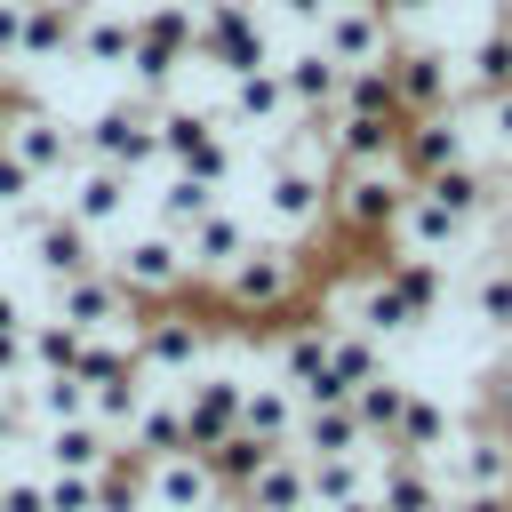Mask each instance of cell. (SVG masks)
<instances>
[{"label":"cell","mask_w":512,"mask_h":512,"mask_svg":"<svg viewBox=\"0 0 512 512\" xmlns=\"http://www.w3.org/2000/svg\"><path fill=\"white\" fill-rule=\"evenodd\" d=\"M320 280V256L304 240H280V232H256L216 280H200V296L224 312V320H288V304Z\"/></svg>","instance_id":"obj_1"},{"label":"cell","mask_w":512,"mask_h":512,"mask_svg":"<svg viewBox=\"0 0 512 512\" xmlns=\"http://www.w3.org/2000/svg\"><path fill=\"white\" fill-rule=\"evenodd\" d=\"M128 352H136L144 384H168V392H176L184 376H200L208 360H224V320H208V304H200V288H192V296H176V304H152V320H136Z\"/></svg>","instance_id":"obj_2"},{"label":"cell","mask_w":512,"mask_h":512,"mask_svg":"<svg viewBox=\"0 0 512 512\" xmlns=\"http://www.w3.org/2000/svg\"><path fill=\"white\" fill-rule=\"evenodd\" d=\"M400 192H408V176L392 160H336L328 168V232L352 248H384Z\"/></svg>","instance_id":"obj_3"},{"label":"cell","mask_w":512,"mask_h":512,"mask_svg":"<svg viewBox=\"0 0 512 512\" xmlns=\"http://www.w3.org/2000/svg\"><path fill=\"white\" fill-rule=\"evenodd\" d=\"M280 48H272V16L264 0H200V24H192V64H208L216 80H240V72H264Z\"/></svg>","instance_id":"obj_4"},{"label":"cell","mask_w":512,"mask_h":512,"mask_svg":"<svg viewBox=\"0 0 512 512\" xmlns=\"http://www.w3.org/2000/svg\"><path fill=\"white\" fill-rule=\"evenodd\" d=\"M0 152H8L32 184H64V176L80 168V128H72L56 104L0 96Z\"/></svg>","instance_id":"obj_5"},{"label":"cell","mask_w":512,"mask_h":512,"mask_svg":"<svg viewBox=\"0 0 512 512\" xmlns=\"http://www.w3.org/2000/svg\"><path fill=\"white\" fill-rule=\"evenodd\" d=\"M152 112H160V96H112V104H96V112H80L72 128H80V152L88 160H104V168H120V176H152L160 168V136H152Z\"/></svg>","instance_id":"obj_6"},{"label":"cell","mask_w":512,"mask_h":512,"mask_svg":"<svg viewBox=\"0 0 512 512\" xmlns=\"http://www.w3.org/2000/svg\"><path fill=\"white\" fill-rule=\"evenodd\" d=\"M192 24H200V0H144L136 8V48H128L136 96H168L176 88V72L192 64Z\"/></svg>","instance_id":"obj_7"},{"label":"cell","mask_w":512,"mask_h":512,"mask_svg":"<svg viewBox=\"0 0 512 512\" xmlns=\"http://www.w3.org/2000/svg\"><path fill=\"white\" fill-rule=\"evenodd\" d=\"M104 272L152 312V304H176V296H192L200 280H192V264H184V240L176 232H160V224H144V232H128L120 248H104Z\"/></svg>","instance_id":"obj_8"},{"label":"cell","mask_w":512,"mask_h":512,"mask_svg":"<svg viewBox=\"0 0 512 512\" xmlns=\"http://www.w3.org/2000/svg\"><path fill=\"white\" fill-rule=\"evenodd\" d=\"M48 296H56V320H64L72 336H120V344H128V336H136V320H144V304H136L104 264H96V272H80V280H56Z\"/></svg>","instance_id":"obj_9"},{"label":"cell","mask_w":512,"mask_h":512,"mask_svg":"<svg viewBox=\"0 0 512 512\" xmlns=\"http://www.w3.org/2000/svg\"><path fill=\"white\" fill-rule=\"evenodd\" d=\"M384 80H392L400 112H448V104L464 96V88H456V56L432 48V40H408V32H392V48H384Z\"/></svg>","instance_id":"obj_10"},{"label":"cell","mask_w":512,"mask_h":512,"mask_svg":"<svg viewBox=\"0 0 512 512\" xmlns=\"http://www.w3.org/2000/svg\"><path fill=\"white\" fill-rule=\"evenodd\" d=\"M448 496H504L512 504V440L504 432H480V424H456V440L432 456Z\"/></svg>","instance_id":"obj_11"},{"label":"cell","mask_w":512,"mask_h":512,"mask_svg":"<svg viewBox=\"0 0 512 512\" xmlns=\"http://www.w3.org/2000/svg\"><path fill=\"white\" fill-rule=\"evenodd\" d=\"M240 384H248V368H224V360H208L200 376H184L176 384V400H184V440L208 456L224 432H240Z\"/></svg>","instance_id":"obj_12"},{"label":"cell","mask_w":512,"mask_h":512,"mask_svg":"<svg viewBox=\"0 0 512 512\" xmlns=\"http://www.w3.org/2000/svg\"><path fill=\"white\" fill-rule=\"evenodd\" d=\"M392 16L376 8V0H328L320 8V24H312V40L344 64V72H360V64H384V48H392Z\"/></svg>","instance_id":"obj_13"},{"label":"cell","mask_w":512,"mask_h":512,"mask_svg":"<svg viewBox=\"0 0 512 512\" xmlns=\"http://www.w3.org/2000/svg\"><path fill=\"white\" fill-rule=\"evenodd\" d=\"M392 160H400V176H408V184H424V176H440V168L472 160V136H464V120H456V104H448V112H408V120H400Z\"/></svg>","instance_id":"obj_14"},{"label":"cell","mask_w":512,"mask_h":512,"mask_svg":"<svg viewBox=\"0 0 512 512\" xmlns=\"http://www.w3.org/2000/svg\"><path fill=\"white\" fill-rule=\"evenodd\" d=\"M24 256H32V272L56 288V280H80V272H96L104 264V240L80 224V216H64V208H48L32 232H24Z\"/></svg>","instance_id":"obj_15"},{"label":"cell","mask_w":512,"mask_h":512,"mask_svg":"<svg viewBox=\"0 0 512 512\" xmlns=\"http://www.w3.org/2000/svg\"><path fill=\"white\" fill-rule=\"evenodd\" d=\"M56 208H64V216H80V224L104 240V232L136 208V176H120V168H104V160H88V152H80V168H72V176H64V192H56Z\"/></svg>","instance_id":"obj_16"},{"label":"cell","mask_w":512,"mask_h":512,"mask_svg":"<svg viewBox=\"0 0 512 512\" xmlns=\"http://www.w3.org/2000/svg\"><path fill=\"white\" fill-rule=\"evenodd\" d=\"M376 512H440L448 504V480L432 456H408V448H376V480H368Z\"/></svg>","instance_id":"obj_17"},{"label":"cell","mask_w":512,"mask_h":512,"mask_svg":"<svg viewBox=\"0 0 512 512\" xmlns=\"http://www.w3.org/2000/svg\"><path fill=\"white\" fill-rule=\"evenodd\" d=\"M256 232H264V224H256L248 208L216 200V208H208V216H192L176 240H184V264H192V280H216V272H224V264H232V256H240Z\"/></svg>","instance_id":"obj_18"},{"label":"cell","mask_w":512,"mask_h":512,"mask_svg":"<svg viewBox=\"0 0 512 512\" xmlns=\"http://www.w3.org/2000/svg\"><path fill=\"white\" fill-rule=\"evenodd\" d=\"M120 448H128V456H144V464H160V456H184V448H192V440H184V400H176L168 384H144L136 416L120 424Z\"/></svg>","instance_id":"obj_19"},{"label":"cell","mask_w":512,"mask_h":512,"mask_svg":"<svg viewBox=\"0 0 512 512\" xmlns=\"http://www.w3.org/2000/svg\"><path fill=\"white\" fill-rule=\"evenodd\" d=\"M216 112H224L232 128H256V136H272V128H288V120H296V104H288V88H280V64H264V72H240V80H224Z\"/></svg>","instance_id":"obj_20"},{"label":"cell","mask_w":512,"mask_h":512,"mask_svg":"<svg viewBox=\"0 0 512 512\" xmlns=\"http://www.w3.org/2000/svg\"><path fill=\"white\" fill-rule=\"evenodd\" d=\"M456 88H464V96L512 88V16H480V32L456 48Z\"/></svg>","instance_id":"obj_21"},{"label":"cell","mask_w":512,"mask_h":512,"mask_svg":"<svg viewBox=\"0 0 512 512\" xmlns=\"http://www.w3.org/2000/svg\"><path fill=\"white\" fill-rule=\"evenodd\" d=\"M272 64H280V88H288L296 112H336V96H344V64H336L320 40H304V48L272 56Z\"/></svg>","instance_id":"obj_22"},{"label":"cell","mask_w":512,"mask_h":512,"mask_svg":"<svg viewBox=\"0 0 512 512\" xmlns=\"http://www.w3.org/2000/svg\"><path fill=\"white\" fill-rule=\"evenodd\" d=\"M296 384H280L272 368H248V384H240V432H256V440H272V448H288L296 440Z\"/></svg>","instance_id":"obj_23"},{"label":"cell","mask_w":512,"mask_h":512,"mask_svg":"<svg viewBox=\"0 0 512 512\" xmlns=\"http://www.w3.org/2000/svg\"><path fill=\"white\" fill-rule=\"evenodd\" d=\"M32 448H40V472H104L120 440H112L96 416H72V424H40Z\"/></svg>","instance_id":"obj_24"},{"label":"cell","mask_w":512,"mask_h":512,"mask_svg":"<svg viewBox=\"0 0 512 512\" xmlns=\"http://www.w3.org/2000/svg\"><path fill=\"white\" fill-rule=\"evenodd\" d=\"M128 48H136V8L88 0V8H80V32H72V64H104V72H128Z\"/></svg>","instance_id":"obj_25"},{"label":"cell","mask_w":512,"mask_h":512,"mask_svg":"<svg viewBox=\"0 0 512 512\" xmlns=\"http://www.w3.org/2000/svg\"><path fill=\"white\" fill-rule=\"evenodd\" d=\"M456 440V408L440 400V392H424V384H408V400H400V416H392V432H384V448H408V456H440Z\"/></svg>","instance_id":"obj_26"},{"label":"cell","mask_w":512,"mask_h":512,"mask_svg":"<svg viewBox=\"0 0 512 512\" xmlns=\"http://www.w3.org/2000/svg\"><path fill=\"white\" fill-rule=\"evenodd\" d=\"M232 512H312V480H304V456L296 448H272V464L232 488Z\"/></svg>","instance_id":"obj_27"},{"label":"cell","mask_w":512,"mask_h":512,"mask_svg":"<svg viewBox=\"0 0 512 512\" xmlns=\"http://www.w3.org/2000/svg\"><path fill=\"white\" fill-rule=\"evenodd\" d=\"M296 456H360V448H376L368 432H360V416L352 408H296V440H288Z\"/></svg>","instance_id":"obj_28"},{"label":"cell","mask_w":512,"mask_h":512,"mask_svg":"<svg viewBox=\"0 0 512 512\" xmlns=\"http://www.w3.org/2000/svg\"><path fill=\"white\" fill-rule=\"evenodd\" d=\"M464 312H472V328L512 336V256H488V264L464 280Z\"/></svg>","instance_id":"obj_29"},{"label":"cell","mask_w":512,"mask_h":512,"mask_svg":"<svg viewBox=\"0 0 512 512\" xmlns=\"http://www.w3.org/2000/svg\"><path fill=\"white\" fill-rule=\"evenodd\" d=\"M304 480H312V504H352L376 480V448H360V456H304Z\"/></svg>","instance_id":"obj_30"},{"label":"cell","mask_w":512,"mask_h":512,"mask_svg":"<svg viewBox=\"0 0 512 512\" xmlns=\"http://www.w3.org/2000/svg\"><path fill=\"white\" fill-rule=\"evenodd\" d=\"M224 192L216 184H200V176H184V168H160V192H152V224L160 232H184L192 216H208Z\"/></svg>","instance_id":"obj_31"},{"label":"cell","mask_w":512,"mask_h":512,"mask_svg":"<svg viewBox=\"0 0 512 512\" xmlns=\"http://www.w3.org/2000/svg\"><path fill=\"white\" fill-rule=\"evenodd\" d=\"M400 400H408V376H400V368H384V376H368V384L352 392V416H360V432H368L376 448H384V432H392Z\"/></svg>","instance_id":"obj_32"},{"label":"cell","mask_w":512,"mask_h":512,"mask_svg":"<svg viewBox=\"0 0 512 512\" xmlns=\"http://www.w3.org/2000/svg\"><path fill=\"white\" fill-rule=\"evenodd\" d=\"M264 464H272V440H256V432H224V440L208 448V472L224 480V496H232V488H248Z\"/></svg>","instance_id":"obj_33"},{"label":"cell","mask_w":512,"mask_h":512,"mask_svg":"<svg viewBox=\"0 0 512 512\" xmlns=\"http://www.w3.org/2000/svg\"><path fill=\"white\" fill-rule=\"evenodd\" d=\"M96 512H144V456L112 448V464L96 472Z\"/></svg>","instance_id":"obj_34"},{"label":"cell","mask_w":512,"mask_h":512,"mask_svg":"<svg viewBox=\"0 0 512 512\" xmlns=\"http://www.w3.org/2000/svg\"><path fill=\"white\" fill-rule=\"evenodd\" d=\"M88 416V384L80 376H32V424H72Z\"/></svg>","instance_id":"obj_35"},{"label":"cell","mask_w":512,"mask_h":512,"mask_svg":"<svg viewBox=\"0 0 512 512\" xmlns=\"http://www.w3.org/2000/svg\"><path fill=\"white\" fill-rule=\"evenodd\" d=\"M48 512H96V472H40Z\"/></svg>","instance_id":"obj_36"},{"label":"cell","mask_w":512,"mask_h":512,"mask_svg":"<svg viewBox=\"0 0 512 512\" xmlns=\"http://www.w3.org/2000/svg\"><path fill=\"white\" fill-rule=\"evenodd\" d=\"M0 512H48V496H40V472H8V488H0Z\"/></svg>","instance_id":"obj_37"},{"label":"cell","mask_w":512,"mask_h":512,"mask_svg":"<svg viewBox=\"0 0 512 512\" xmlns=\"http://www.w3.org/2000/svg\"><path fill=\"white\" fill-rule=\"evenodd\" d=\"M32 192H48V184H32V176H24V168H16L8 152H0V216H8V208H24Z\"/></svg>","instance_id":"obj_38"},{"label":"cell","mask_w":512,"mask_h":512,"mask_svg":"<svg viewBox=\"0 0 512 512\" xmlns=\"http://www.w3.org/2000/svg\"><path fill=\"white\" fill-rule=\"evenodd\" d=\"M328 0H264V16H296V24H320Z\"/></svg>","instance_id":"obj_39"},{"label":"cell","mask_w":512,"mask_h":512,"mask_svg":"<svg viewBox=\"0 0 512 512\" xmlns=\"http://www.w3.org/2000/svg\"><path fill=\"white\" fill-rule=\"evenodd\" d=\"M376 8H384V16H392V24H416V16H432V8H440V0H376Z\"/></svg>","instance_id":"obj_40"},{"label":"cell","mask_w":512,"mask_h":512,"mask_svg":"<svg viewBox=\"0 0 512 512\" xmlns=\"http://www.w3.org/2000/svg\"><path fill=\"white\" fill-rule=\"evenodd\" d=\"M8 472H16V464H0V488H8Z\"/></svg>","instance_id":"obj_41"}]
</instances>
